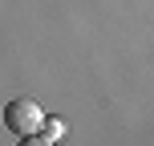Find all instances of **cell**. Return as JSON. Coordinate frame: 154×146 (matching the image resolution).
<instances>
[{"instance_id":"cell-1","label":"cell","mask_w":154,"mask_h":146,"mask_svg":"<svg viewBox=\"0 0 154 146\" xmlns=\"http://www.w3.org/2000/svg\"><path fill=\"white\" fill-rule=\"evenodd\" d=\"M41 122H45V114H41V106L32 98H16L4 106V126L12 134H20V138H29V134L41 130Z\"/></svg>"},{"instance_id":"cell-3","label":"cell","mask_w":154,"mask_h":146,"mask_svg":"<svg viewBox=\"0 0 154 146\" xmlns=\"http://www.w3.org/2000/svg\"><path fill=\"white\" fill-rule=\"evenodd\" d=\"M20 146H57V142H49V138H41V134H29V138H20Z\"/></svg>"},{"instance_id":"cell-2","label":"cell","mask_w":154,"mask_h":146,"mask_svg":"<svg viewBox=\"0 0 154 146\" xmlns=\"http://www.w3.org/2000/svg\"><path fill=\"white\" fill-rule=\"evenodd\" d=\"M37 134H41V138H49V142H57V138L65 134V122H61V118H45Z\"/></svg>"}]
</instances>
